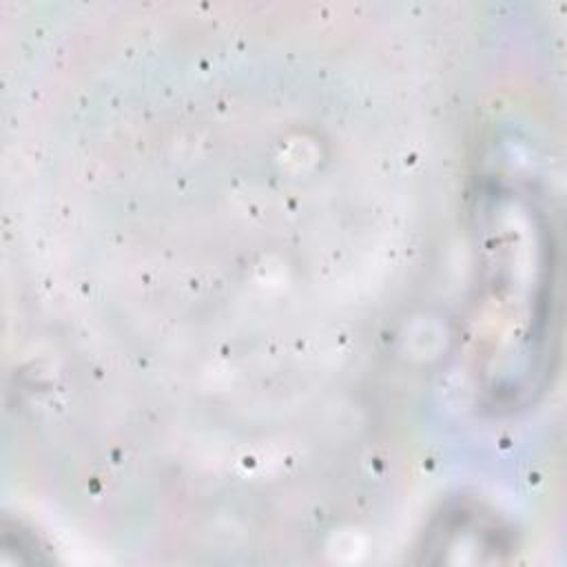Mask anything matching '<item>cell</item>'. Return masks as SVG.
Segmentation results:
<instances>
[{
    "label": "cell",
    "mask_w": 567,
    "mask_h": 567,
    "mask_svg": "<svg viewBox=\"0 0 567 567\" xmlns=\"http://www.w3.org/2000/svg\"><path fill=\"white\" fill-rule=\"evenodd\" d=\"M474 217V374L489 405L518 408L545 388L551 370V235L534 199L507 186L485 188Z\"/></svg>",
    "instance_id": "cell-1"
}]
</instances>
